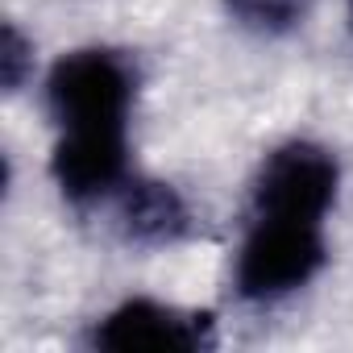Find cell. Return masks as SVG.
<instances>
[{
  "instance_id": "cell-1",
  "label": "cell",
  "mask_w": 353,
  "mask_h": 353,
  "mask_svg": "<svg viewBox=\"0 0 353 353\" xmlns=\"http://www.w3.org/2000/svg\"><path fill=\"white\" fill-rule=\"evenodd\" d=\"M133 83L137 79L125 54L88 46L54 63L46 79V104L63 133H125Z\"/></svg>"
},
{
  "instance_id": "cell-2",
  "label": "cell",
  "mask_w": 353,
  "mask_h": 353,
  "mask_svg": "<svg viewBox=\"0 0 353 353\" xmlns=\"http://www.w3.org/2000/svg\"><path fill=\"white\" fill-rule=\"evenodd\" d=\"M324 266V237L312 221L254 216L237 254V291L245 299H279L316 279Z\"/></svg>"
},
{
  "instance_id": "cell-3",
  "label": "cell",
  "mask_w": 353,
  "mask_h": 353,
  "mask_svg": "<svg viewBox=\"0 0 353 353\" xmlns=\"http://www.w3.org/2000/svg\"><path fill=\"white\" fill-rule=\"evenodd\" d=\"M336 200V162L312 141L279 145L254 183V216H287L320 225Z\"/></svg>"
},
{
  "instance_id": "cell-4",
  "label": "cell",
  "mask_w": 353,
  "mask_h": 353,
  "mask_svg": "<svg viewBox=\"0 0 353 353\" xmlns=\"http://www.w3.org/2000/svg\"><path fill=\"white\" fill-rule=\"evenodd\" d=\"M96 349L112 353H137V349H208L212 345V316L183 312L158 299H129L117 312H108L96 332Z\"/></svg>"
},
{
  "instance_id": "cell-5",
  "label": "cell",
  "mask_w": 353,
  "mask_h": 353,
  "mask_svg": "<svg viewBox=\"0 0 353 353\" xmlns=\"http://www.w3.org/2000/svg\"><path fill=\"white\" fill-rule=\"evenodd\" d=\"M50 170L67 200H100L125 183V133H63Z\"/></svg>"
},
{
  "instance_id": "cell-6",
  "label": "cell",
  "mask_w": 353,
  "mask_h": 353,
  "mask_svg": "<svg viewBox=\"0 0 353 353\" xmlns=\"http://www.w3.org/2000/svg\"><path fill=\"white\" fill-rule=\"evenodd\" d=\"M121 229L137 245H174L192 233V212L170 183L129 179L121 196Z\"/></svg>"
},
{
  "instance_id": "cell-7",
  "label": "cell",
  "mask_w": 353,
  "mask_h": 353,
  "mask_svg": "<svg viewBox=\"0 0 353 353\" xmlns=\"http://www.w3.org/2000/svg\"><path fill=\"white\" fill-rule=\"evenodd\" d=\"M312 0H225V9L258 34H287L307 17Z\"/></svg>"
},
{
  "instance_id": "cell-8",
  "label": "cell",
  "mask_w": 353,
  "mask_h": 353,
  "mask_svg": "<svg viewBox=\"0 0 353 353\" xmlns=\"http://www.w3.org/2000/svg\"><path fill=\"white\" fill-rule=\"evenodd\" d=\"M30 42L17 34V26H5V42H0V75H5V88L17 92L26 83V71H30Z\"/></svg>"
},
{
  "instance_id": "cell-9",
  "label": "cell",
  "mask_w": 353,
  "mask_h": 353,
  "mask_svg": "<svg viewBox=\"0 0 353 353\" xmlns=\"http://www.w3.org/2000/svg\"><path fill=\"white\" fill-rule=\"evenodd\" d=\"M349 9H353V0H349Z\"/></svg>"
}]
</instances>
